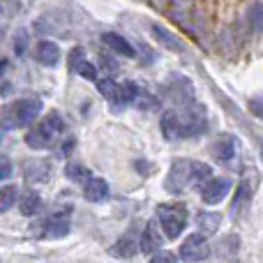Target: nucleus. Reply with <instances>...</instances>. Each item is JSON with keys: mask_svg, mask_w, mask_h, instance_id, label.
Segmentation results:
<instances>
[{"mask_svg": "<svg viewBox=\"0 0 263 263\" xmlns=\"http://www.w3.org/2000/svg\"><path fill=\"white\" fill-rule=\"evenodd\" d=\"M63 129H65L63 120H60V116L53 111V114H49L46 118H42L40 123H37L35 127H32L26 134L28 148H32V150H46V148H51V145H53V141L58 139L60 134H63Z\"/></svg>", "mask_w": 263, "mask_h": 263, "instance_id": "obj_1", "label": "nucleus"}, {"mask_svg": "<svg viewBox=\"0 0 263 263\" xmlns=\"http://www.w3.org/2000/svg\"><path fill=\"white\" fill-rule=\"evenodd\" d=\"M42 114L40 100H16L3 109V127H28Z\"/></svg>", "mask_w": 263, "mask_h": 263, "instance_id": "obj_2", "label": "nucleus"}, {"mask_svg": "<svg viewBox=\"0 0 263 263\" xmlns=\"http://www.w3.org/2000/svg\"><path fill=\"white\" fill-rule=\"evenodd\" d=\"M157 217L162 224V231L168 240L180 238V233L187 227V213L182 205H159L157 208Z\"/></svg>", "mask_w": 263, "mask_h": 263, "instance_id": "obj_3", "label": "nucleus"}, {"mask_svg": "<svg viewBox=\"0 0 263 263\" xmlns=\"http://www.w3.org/2000/svg\"><path fill=\"white\" fill-rule=\"evenodd\" d=\"M190 185H192V159H185V157L176 159L166 173L164 187H166V192H171V194H180V192Z\"/></svg>", "mask_w": 263, "mask_h": 263, "instance_id": "obj_4", "label": "nucleus"}, {"mask_svg": "<svg viewBox=\"0 0 263 263\" xmlns=\"http://www.w3.org/2000/svg\"><path fill=\"white\" fill-rule=\"evenodd\" d=\"M182 261L187 263H199V261H205L210 256V245L205 240L203 233H192L185 242L180 245V252H178Z\"/></svg>", "mask_w": 263, "mask_h": 263, "instance_id": "obj_5", "label": "nucleus"}, {"mask_svg": "<svg viewBox=\"0 0 263 263\" xmlns=\"http://www.w3.org/2000/svg\"><path fill=\"white\" fill-rule=\"evenodd\" d=\"M229 192H231V180L229 178H210L201 187V199L208 205H217V203H222Z\"/></svg>", "mask_w": 263, "mask_h": 263, "instance_id": "obj_6", "label": "nucleus"}, {"mask_svg": "<svg viewBox=\"0 0 263 263\" xmlns=\"http://www.w3.org/2000/svg\"><path fill=\"white\" fill-rule=\"evenodd\" d=\"M162 240L164 238L157 229V219H150L139 238V250L143 252V254H155V252H159V247H162Z\"/></svg>", "mask_w": 263, "mask_h": 263, "instance_id": "obj_7", "label": "nucleus"}, {"mask_svg": "<svg viewBox=\"0 0 263 263\" xmlns=\"http://www.w3.org/2000/svg\"><path fill=\"white\" fill-rule=\"evenodd\" d=\"M83 196H86L90 203H102V201H106V196H109V182H106L104 178L90 176L88 182L83 185Z\"/></svg>", "mask_w": 263, "mask_h": 263, "instance_id": "obj_8", "label": "nucleus"}, {"mask_svg": "<svg viewBox=\"0 0 263 263\" xmlns=\"http://www.w3.org/2000/svg\"><path fill=\"white\" fill-rule=\"evenodd\" d=\"M136 252H139V240H136L134 231H127L114 247H111L109 254L114 256V259H132Z\"/></svg>", "mask_w": 263, "mask_h": 263, "instance_id": "obj_9", "label": "nucleus"}, {"mask_svg": "<svg viewBox=\"0 0 263 263\" xmlns=\"http://www.w3.org/2000/svg\"><path fill=\"white\" fill-rule=\"evenodd\" d=\"M35 58L37 63L46 65V67H55L60 60V49L55 42H49V40H42L40 44L35 46Z\"/></svg>", "mask_w": 263, "mask_h": 263, "instance_id": "obj_10", "label": "nucleus"}, {"mask_svg": "<svg viewBox=\"0 0 263 263\" xmlns=\"http://www.w3.org/2000/svg\"><path fill=\"white\" fill-rule=\"evenodd\" d=\"M23 173H26L28 182H46L51 176V166L46 162H42V159H30L23 166Z\"/></svg>", "mask_w": 263, "mask_h": 263, "instance_id": "obj_11", "label": "nucleus"}, {"mask_svg": "<svg viewBox=\"0 0 263 263\" xmlns=\"http://www.w3.org/2000/svg\"><path fill=\"white\" fill-rule=\"evenodd\" d=\"M210 153H213V157L217 159L219 164H229L233 159V155H236V143H233V139H229V136H219L213 143Z\"/></svg>", "mask_w": 263, "mask_h": 263, "instance_id": "obj_12", "label": "nucleus"}, {"mask_svg": "<svg viewBox=\"0 0 263 263\" xmlns=\"http://www.w3.org/2000/svg\"><path fill=\"white\" fill-rule=\"evenodd\" d=\"M102 42H104L109 49H114L116 53L125 55V58H134V55H136L134 46H132L125 37H120L118 32H104V35H102Z\"/></svg>", "mask_w": 263, "mask_h": 263, "instance_id": "obj_13", "label": "nucleus"}, {"mask_svg": "<svg viewBox=\"0 0 263 263\" xmlns=\"http://www.w3.org/2000/svg\"><path fill=\"white\" fill-rule=\"evenodd\" d=\"M153 37L159 42V44L164 46V49L173 51V53H182V51H185V46H182V42L178 40L176 35H171V32H168L166 28L157 26V23H155V26H153Z\"/></svg>", "mask_w": 263, "mask_h": 263, "instance_id": "obj_14", "label": "nucleus"}, {"mask_svg": "<svg viewBox=\"0 0 263 263\" xmlns=\"http://www.w3.org/2000/svg\"><path fill=\"white\" fill-rule=\"evenodd\" d=\"M69 233V219L67 215H53L44 224V238H65Z\"/></svg>", "mask_w": 263, "mask_h": 263, "instance_id": "obj_15", "label": "nucleus"}, {"mask_svg": "<svg viewBox=\"0 0 263 263\" xmlns=\"http://www.w3.org/2000/svg\"><path fill=\"white\" fill-rule=\"evenodd\" d=\"M42 208V199L37 192L28 190L26 194L18 199V210H21V215H26V217H32V215H37Z\"/></svg>", "mask_w": 263, "mask_h": 263, "instance_id": "obj_16", "label": "nucleus"}, {"mask_svg": "<svg viewBox=\"0 0 263 263\" xmlns=\"http://www.w3.org/2000/svg\"><path fill=\"white\" fill-rule=\"evenodd\" d=\"M192 9H194V0H171L168 16L180 26H187V14H192Z\"/></svg>", "mask_w": 263, "mask_h": 263, "instance_id": "obj_17", "label": "nucleus"}, {"mask_svg": "<svg viewBox=\"0 0 263 263\" xmlns=\"http://www.w3.org/2000/svg\"><path fill=\"white\" fill-rule=\"evenodd\" d=\"M162 134L168 141H176L180 134V120H178L176 111H164L162 114Z\"/></svg>", "mask_w": 263, "mask_h": 263, "instance_id": "obj_18", "label": "nucleus"}, {"mask_svg": "<svg viewBox=\"0 0 263 263\" xmlns=\"http://www.w3.org/2000/svg\"><path fill=\"white\" fill-rule=\"evenodd\" d=\"M213 176V168L203 162H192V185L194 187H203L205 182L210 180Z\"/></svg>", "mask_w": 263, "mask_h": 263, "instance_id": "obj_19", "label": "nucleus"}, {"mask_svg": "<svg viewBox=\"0 0 263 263\" xmlns=\"http://www.w3.org/2000/svg\"><path fill=\"white\" fill-rule=\"evenodd\" d=\"M252 199V185L247 180H242L236 190V196H233V203H231V215H238L240 208Z\"/></svg>", "mask_w": 263, "mask_h": 263, "instance_id": "obj_20", "label": "nucleus"}, {"mask_svg": "<svg viewBox=\"0 0 263 263\" xmlns=\"http://www.w3.org/2000/svg\"><path fill=\"white\" fill-rule=\"evenodd\" d=\"M16 201H18V187L16 185H5L3 190H0V215L7 213Z\"/></svg>", "mask_w": 263, "mask_h": 263, "instance_id": "obj_21", "label": "nucleus"}, {"mask_svg": "<svg viewBox=\"0 0 263 263\" xmlns=\"http://www.w3.org/2000/svg\"><path fill=\"white\" fill-rule=\"evenodd\" d=\"M219 224H222L219 213H199V227L203 233H217Z\"/></svg>", "mask_w": 263, "mask_h": 263, "instance_id": "obj_22", "label": "nucleus"}, {"mask_svg": "<svg viewBox=\"0 0 263 263\" xmlns=\"http://www.w3.org/2000/svg\"><path fill=\"white\" fill-rule=\"evenodd\" d=\"M65 173H67V178H72L74 182H81V185H86L88 178H90V171L79 162H69L67 168H65Z\"/></svg>", "mask_w": 263, "mask_h": 263, "instance_id": "obj_23", "label": "nucleus"}, {"mask_svg": "<svg viewBox=\"0 0 263 263\" xmlns=\"http://www.w3.org/2000/svg\"><path fill=\"white\" fill-rule=\"evenodd\" d=\"M28 46H30V32H28L26 28H18V30L14 32V53H16L18 58H23Z\"/></svg>", "mask_w": 263, "mask_h": 263, "instance_id": "obj_24", "label": "nucleus"}, {"mask_svg": "<svg viewBox=\"0 0 263 263\" xmlns=\"http://www.w3.org/2000/svg\"><path fill=\"white\" fill-rule=\"evenodd\" d=\"M97 92L102 97H106L109 102H118V83L114 79H102L97 81Z\"/></svg>", "mask_w": 263, "mask_h": 263, "instance_id": "obj_25", "label": "nucleus"}, {"mask_svg": "<svg viewBox=\"0 0 263 263\" xmlns=\"http://www.w3.org/2000/svg\"><path fill=\"white\" fill-rule=\"evenodd\" d=\"M139 86H136L134 81H125L118 86V102H123V104H129V102H134L136 97H139Z\"/></svg>", "mask_w": 263, "mask_h": 263, "instance_id": "obj_26", "label": "nucleus"}, {"mask_svg": "<svg viewBox=\"0 0 263 263\" xmlns=\"http://www.w3.org/2000/svg\"><path fill=\"white\" fill-rule=\"evenodd\" d=\"M86 60V51H83V46H74L72 51H69V55H67V65H69V69L72 72H77V67Z\"/></svg>", "mask_w": 263, "mask_h": 263, "instance_id": "obj_27", "label": "nucleus"}, {"mask_svg": "<svg viewBox=\"0 0 263 263\" xmlns=\"http://www.w3.org/2000/svg\"><path fill=\"white\" fill-rule=\"evenodd\" d=\"M77 72L81 74L83 79H88V81H97V67L92 63H88V60H83V63L79 65Z\"/></svg>", "mask_w": 263, "mask_h": 263, "instance_id": "obj_28", "label": "nucleus"}, {"mask_svg": "<svg viewBox=\"0 0 263 263\" xmlns=\"http://www.w3.org/2000/svg\"><path fill=\"white\" fill-rule=\"evenodd\" d=\"M148 263H178V256L173 252H166V250H159L150 256Z\"/></svg>", "mask_w": 263, "mask_h": 263, "instance_id": "obj_29", "label": "nucleus"}, {"mask_svg": "<svg viewBox=\"0 0 263 263\" xmlns=\"http://www.w3.org/2000/svg\"><path fill=\"white\" fill-rule=\"evenodd\" d=\"M250 16H252V30H254V32H261V18H263L261 0H256V3H254V7H252Z\"/></svg>", "mask_w": 263, "mask_h": 263, "instance_id": "obj_30", "label": "nucleus"}, {"mask_svg": "<svg viewBox=\"0 0 263 263\" xmlns=\"http://www.w3.org/2000/svg\"><path fill=\"white\" fill-rule=\"evenodd\" d=\"M12 176V159L7 155H0V180H7Z\"/></svg>", "mask_w": 263, "mask_h": 263, "instance_id": "obj_31", "label": "nucleus"}, {"mask_svg": "<svg viewBox=\"0 0 263 263\" xmlns=\"http://www.w3.org/2000/svg\"><path fill=\"white\" fill-rule=\"evenodd\" d=\"M252 111H254V116H261V97H254V100L250 102Z\"/></svg>", "mask_w": 263, "mask_h": 263, "instance_id": "obj_32", "label": "nucleus"}, {"mask_svg": "<svg viewBox=\"0 0 263 263\" xmlns=\"http://www.w3.org/2000/svg\"><path fill=\"white\" fill-rule=\"evenodd\" d=\"M74 148V139H72V136H69V139H67V143H63V148H60V153H63V155H69V150H72Z\"/></svg>", "mask_w": 263, "mask_h": 263, "instance_id": "obj_33", "label": "nucleus"}, {"mask_svg": "<svg viewBox=\"0 0 263 263\" xmlns=\"http://www.w3.org/2000/svg\"><path fill=\"white\" fill-rule=\"evenodd\" d=\"M7 67H9V60L3 58V60H0V74H5V69H7Z\"/></svg>", "mask_w": 263, "mask_h": 263, "instance_id": "obj_34", "label": "nucleus"}, {"mask_svg": "<svg viewBox=\"0 0 263 263\" xmlns=\"http://www.w3.org/2000/svg\"><path fill=\"white\" fill-rule=\"evenodd\" d=\"M3 37H5V28H0V40H3Z\"/></svg>", "mask_w": 263, "mask_h": 263, "instance_id": "obj_35", "label": "nucleus"}, {"mask_svg": "<svg viewBox=\"0 0 263 263\" xmlns=\"http://www.w3.org/2000/svg\"><path fill=\"white\" fill-rule=\"evenodd\" d=\"M3 132H5V127H3V125H0V141H3Z\"/></svg>", "mask_w": 263, "mask_h": 263, "instance_id": "obj_36", "label": "nucleus"}, {"mask_svg": "<svg viewBox=\"0 0 263 263\" xmlns=\"http://www.w3.org/2000/svg\"><path fill=\"white\" fill-rule=\"evenodd\" d=\"M0 14H3V7H0Z\"/></svg>", "mask_w": 263, "mask_h": 263, "instance_id": "obj_37", "label": "nucleus"}]
</instances>
